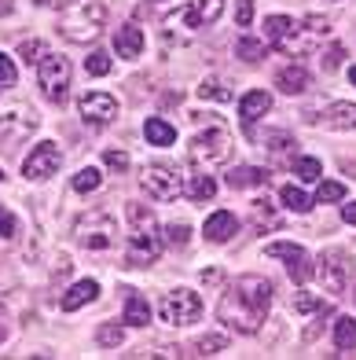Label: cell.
Here are the masks:
<instances>
[{
  "instance_id": "obj_4",
  "label": "cell",
  "mask_w": 356,
  "mask_h": 360,
  "mask_svg": "<svg viewBox=\"0 0 356 360\" xmlns=\"http://www.w3.org/2000/svg\"><path fill=\"white\" fill-rule=\"evenodd\" d=\"M187 158H191V166H195L199 173H213V169H220L224 162L232 158V136L224 133L220 125L202 129V133H199L195 140H191Z\"/></svg>"
},
{
  "instance_id": "obj_27",
  "label": "cell",
  "mask_w": 356,
  "mask_h": 360,
  "mask_svg": "<svg viewBox=\"0 0 356 360\" xmlns=\"http://www.w3.org/2000/svg\"><path fill=\"white\" fill-rule=\"evenodd\" d=\"M279 199H283V206L290 210V214H309V210H312V199H309V195H305L298 184H286V188L279 191Z\"/></svg>"
},
{
  "instance_id": "obj_15",
  "label": "cell",
  "mask_w": 356,
  "mask_h": 360,
  "mask_svg": "<svg viewBox=\"0 0 356 360\" xmlns=\"http://www.w3.org/2000/svg\"><path fill=\"white\" fill-rule=\"evenodd\" d=\"M202 232H206L209 243H228V239L239 232V221H235L232 210H217V214H209V217H206Z\"/></svg>"
},
{
  "instance_id": "obj_35",
  "label": "cell",
  "mask_w": 356,
  "mask_h": 360,
  "mask_svg": "<svg viewBox=\"0 0 356 360\" xmlns=\"http://www.w3.org/2000/svg\"><path fill=\"white\" fill-rule=\"evenodd\" d=\"M187 239H191V228H187L184 221H176V224H169V228H166V243H169V247L184 250V247H187Z\"/></svg>"
},
{
  "instance_id": "obj_14",
  "label": "cell",
  "mask_w": 356,
  "mask_h": 360,
  "mask_svg": "<svg viewBox=\"0 0 356 360\" xmlns=\"http://www.w3.org/2000/svg\"><path fill=\"white\" fill-rule=\"evenodd\" d=\"M224 11V0H187L180 15H173V19H180L187 30H202L209 22H217Z\"/></svg>"
},
{
  "instance_id": "obj_28",
  "label": "cell",
  "mask_w": 356,
  "mask_h": 360,
  "mask_svg": "<svg viewBox=\"0 0 356 360\" xmlns=\"http://www.w3.org/2000/svg\"><path fill=\"white\" fill-rule=\"evenodd\" d=\"M265 52H268V44L257 41V37H239V41H235V56H239L242 63H261Z\"/></svg>"
},
{
  "instance_id": "obj_49",
  "label": "cell",
  "mask_w": 356,
  "mask_h": 360,
  "mask_svg": "<svg viewBox=\"0 0 356 360\" xmlns=\"http://www.w3.org/2000/svg\"><path fill=\"white\" fill-rule=\"evenodd\" d=\"M0 180H4V173H0Z\"/></svg>"
},
{
  "instance_id": "obj_22",
  "label": "cell",
  "mask_w": 356,
  "mask_h": 360,
  "mask_svg": "<svg viewBox=\"0 0 356 360\" xmlns=\"http://www.w3.org/2000/svg\"><path fill=\"white\" fill-rule=\"evenodd\" d=\"M125 323L128 327H147L151 323V305L136 290H125Z\"/></svg>"
},
{
  "instance_id": "obj_45",
  "label": "cell",
  "mask_w": 356,
  "mask_h": 360,
  "mask_svg": "<svg viewBox=\"0 0 356 360\" xmlns=\"http://www.w3.org/2000/svg\"><path fill=\"white\" fill-rule=\"evenodd\" d=\"M15 232H19V221H15V214L0 210V239H11Z\"/></svg>"
},
{
  "instance_id": "obj_31",
  "label": "cell",
  "mask_w": 356,
  "mask_h": 360,
  "mask_svg": "<svg viewBox=\"0 0 356 360\" xmlns=\"http://www.w3.org/2000/svg\"><path fill=\"white\" fill-rule=\"evenodd\" d=\"M290 147H294V140H290L286 133H272L265 151L272 155V162H286V158H290Z\"/></svg>"
},
{
  "instance_id": "obj_7",
  "label": "cell",
  "mask_w": 356,
  "mask_h": 360,
  "mask_svg": "<svg viewBox=\"0 0 356 360\" xmlns=\"http://www.w3.org/2000/svg\"><path fill=\"white\" fill-rule=\"evenodd\" d=\"M37 85L44 92L48 103H67V92H70V63L55 56V52H44L37 63Z\"/></svg>"
},
{
  "instance_id": "obj_32",
  "label": "cell",
  "mask_w": 356,
  "mask_h": 360,
  "mask_svg": "<svg viewBox=\"0 0 356 360\" xmlns=\"http://www.w3.org/2000/svg\"><path fill=\"white\" fill-rule=\"evenodd\" d=\"M121 338H125L121 323H103L100 331H95V342H100L103 349H114V346H121Z\"/></svg>"
},
{
  "instance_id": "obj_29",
  "label": "cell",
  "mask_w": 356,
  "mask_h": 360,
  "mask_svg": "<svg viewBox=\"0 0 356 360\" xmlns=\"http://www.w3.org/2000/svg\"><path fill=\"white\" fill-rule=\"evenodd\" d=\"M199 96H202V100H217V103H228V100H232V89L224 85V81H217V77H206L202 85H199Z\"/></svg>"
},
{
  "instance_id": "obj_38",
  "label": "cell",
  "mask_w": 356,
  "mask_h": 360,
  "mask_svg": "<svg viewBox=\"0 0 356 360\" xmlns=\"http://www.w3.org/2000/svg\"><path fill=\"white\" fill-rule=\"evenodd\" d=\"M294 173H298V180H319L323 166L316 158H294Z\"/></svg>"
},
{
  "instance_id": "obj_25",
  "label": "cell",
  "mask_w": 356,
  "mask_h": 360,
  "mask_svg": "<svg viewBox=\"0 0 356 360\" xmlns=\"http://www.w3.org/2000/svg\"><path fill=\"white\" fill-rule=\"evenodd\" d=\"M290 26H294V19H290V15H268L265 19V44L268 48H279V41L290 34Z\"/></svg>"
},
{
  "instance_id": "obj_3",
  "label": "cell",
  "mask_w": 356,
  "mask_h": 360,
  "mask_svg": "<svg viewBox=\"0 0 356 360\" xmlns=\"http://www.w3.org/2000/svg\"><path fill=\"white\" fill-rule=\"evenodd\" d=\"M107 26V8L100 0H70L59 15V34L74 44H92Z\"/></svg>"
},
{
  "instance_id": "obj_1",
  "label": "cell",
  "mask_w": 356,
  "mask_h": 360,
  "mask_svg": "<svg viewBox=\"0 0 356 360\" xmlns=\"http://www.w3.org/2000/svg\"><path fill=\"white\" fill-rule=\"evenodd\" d=\"M272 280L265 276H239V280L224 290V298L217 305V320L228 327V331L239 335H257L261 323L268 320V309H272Z\"/></svg>"
},
{
  "instance_id": "obj_47",
  "label": "cell",
  "mask_w": 356,
  "mask_h": 360,
  "mask_svg": "<svg viewBox=\"0 0 356 360\" xmlns=\"http://www.w3.org/2000/svg\"><path fill=\"white\" fill-rule=\"evenodd\" d=\"M202 283H220V272H209V269H206V272H202Z\"/></svg>"
},
{
  "instance_id": "obj_24",
  "label": "cell",
  "mask_w": 356,
  "mask_h": 360,
  "mask_svg": "<svg viewBox=\"0 0 356 360\" xmlns=\"http://www.w3.org/2000/svg\"><path fill=\"white\" fill-rule=\"evenodd\" d=\"M143 136L151 140V147H173L176 129H173L166 118H147V125H143Z\"/></svg>"
},
{
  "instance_id": "obj_19",
  "label": "cell",
  "mask_w": 356,
  "mask_h": 360,
  "mask_svg": "<svg viewBox=\"0 0 356 360\" xmlns=\"http://www.w3.org/2000/svg\"><path fill=\"white\" fill-rule=\"evenodd\" d=\"M272 110V96L265 92V89H253V92H246L239 100V118L246 122V125H253L257 118H261V114H268Z\"/></svg>"
},
{
  "instance_id": "obj_42",
  "label": "cell",
  "mask_w": 356,
  "mask_h": 360,
  "mask_svg": "<svg viewBox=\"0 0 356 360\" xmlns=\"http://www.w3.org/2000/svg\"><path fill=\"white\" fill-rule=\"evenodd\" d=\"M342 59H345V48L342 44H331V52L327 56H323V70H338V67H342Z\"/></svg>"
},
{
  "instance_id": "obj_34",
  "label": "cell",
  "mask_w": 356,
  "mask_h": 360,
  "mask_svg": "<svg viewBox=\"0 0 356 360\" xmlns=\"http://www.w3.org/2000/svg\"><path fill=\"white\" fill-rule=\"evenodd\" d=\"M342 199H345V188L338 184V180H319L316 202H342Z\"/></svg>"
},
{
  "instance_id": "obj_13",
  "label": "cell",
  "mask_w": 356,
  "mask_h": 360,
  "mask_svg": "<svg viewBox=\"0 0 356 360\" xmlns=\"http://www.w3.org/2000/svg\"><path fill=\"white\" fill-rule=\"evenodd\" d=\"M268 257H283V261H286V276H290L294 283H305V280L312 276L309 254H305V247H298V243H272Z\"/></svg>"
},
{
  "instance_id": "obj_6",
  "label": "cell",
  "mask_w": 356,
  "mask_h": 360,
  "mask_svg": "<svg viewBox=\"0 0 356 360\" xmlns=\"http://www.w3.org/2000/svg\"><path fill=\"white\" fill-rule=\"evenodd\" d=\"M327 37H331V22L323 19V15H305V19L290 26V34L279 41V52H286V56H309Z\"/></svg>"
},
{
  "instance_id": "obj_30",
  "label": "cell",
  "mask_w": 356,
  "mask_h": 360,
  "mask_svg": "<svg viewBox=\"0 0 356 360\" xmlns=\"http://www.w3.org/2000/svg\"><path fill=\"white\" fill-rule=\"evenodd\" d=\"M100 184H103V173L95 169V166H85V169L74 176V191H77V195H88V191H95Z\"/></svg>"
},
{
  "instance_id": "obj_8",
  "label": "cell",
  "mask_w": 356,
  "mask_h": 360,
  "mask_svg": "<svg viewBox=\"0 0 356 360\" xmlns=\"http://www.w3.org/2000/svg\"><path fill=\"white\" fill-rule=\"evenodd\" d=\"M140 188L147 191L151 199L169 202V199H176V195L184 191V176H180L176 166H169V162H151V166L143 169V176H140Z\"/></svg>"
},
{
  "instance_id": "obj_46",
  "label": "cell",
  "mask_w": 356,
  "mask_h": 360,
  "mask_svg": "<svg viewBox=\"0 0 356 360\" xmlns=\"http://www.w3.org/2000/svg\"><path fill=\"white\" fill-rule=\"evenodd\" d=\"M342 221H345V224H356V202L342 206Z\"/></svg>"
},
{
  "instance_id": "obj_33",
  "label": "cell",
  "mask_w": 356,
  "mask_h": 360,
  "mask_svg": "<svg viewBox=\"0 0 356 360\" xmlns=\"http://www.w3.org/2000/svg\"><path fill=\"white\" fill-rule=\"evenodd\" d=\"M85 70H88V77H107L110 74V56L103 52V48H95V52L85 59Z\"/></svg>"
},
{
  "instance_id": "obj_10",
  "label": "cell",
  "mask_w": 356,
  "mask_h": 360,
  "mask_svg": "<svg viewBox=\"0 0 356 360\" xmlns=\"http://www.w3.org/2000/svg\"><path fill=\"white\" fill-rule=\"evenodd\" d=\"M59 166H62V151H59L52 140H41L34 151L22 158V176L26 180H48Z\"/></svg>"
},
{
  "instance_id": "obj_48",
  "label": "cell",
  "mask_w": 356,
  "mask_h": 360,
  "mask_svg": "<svg viewBox=\"0 0 356 360\" xmlns=\"http://www.w3.org/2000/svg\"><path fill=\"white\" fill-rule=\"evenodd\" d=\"M349 81H352V85H356V67H352V70H349Z\"/></svg>"
},
{
  "instance_id": "obj_36",
  "label": "cell",
  "mask_w": 356,
  "mask_h": 360,
  "mask_svg": "<svg viewBox=\"0 0 356 360\" xmlns=\"http://www.w3.org/2000/svg\"><path fill=\"white\" fill-rule=\"evenodd\" d=\"M253 221L257 228H279V214L268 202H253Z\"/></svg>"
},
{
  "instance_id": "obj_39",
  "label": "cell",
  "mask_w": 356,
  "mask_h": 360,
  "mask_svg": "<svg viewBox=\"0 0 356 360\" xmlns=\"http://www.w3.org/2000/svg\"><path fill=\"white\" fill-rule=\"evenodd\" d=\"M224 346H228V338H224V335H206V338H199V342H195L199 356H213V353H220Z\"/></svg>"
},
{
  "instance_id": "obj_21",
  "label": "cell",
  "mask_w": 356,
  "mask_h": 360,
  "mask_svg": "<svg viewBox=\"0 0 356 360\" xmlns=\"http://www.w3.org/2000/svg\"><path fill=\"white\" fill-rule=\"evenodd\" d=\"M268 184V169H257V166H235L228 173V188L232 191H246V188H261Z\"/></svg>"
},
{
  "instance_id": "obj_41",
  "label": "cell",
  "mask_w": 356,
  "mask_h": 360,
  "mask_svg": "<svg viewBox=\"0 0 356 360\" xmlns=\"http://www.w3.org/2000/svg\"><path fill=\"white\" fill-rule=\"evenodd\" d=\"M19 81V70H15V59L0 52V85H15Z\"/></svg>"
},
{
  "instance_id": "obj_12",
  "label": "cell",
  "mask_w": 356,
  "mask_h": 360,
  "mask_svg": "<svg viewBox=\"0 0 356 360\" xmlns=\"http://www.w3.org/2000/svg\"><path fill=\"white\" fill-rule=\"evenodd\" d=\"M349 276H352V269H349V257L342 250H327L319 257V280L327 283L331 294H345Z\"/></svg>"
},
{
  "instance_id": "obj_23",
  "label": "cell",
  "mask_w": 356,
  "mask_h": 360,
  "mask_svg": "<svg viewBox=\"0 0 356 360\" xmlns=\"http://www.w3.org/2000/svg\"><path fill=\"white\" fill-rule=\"evenodd\" d=\"M184 195L191 202H209L217 195V180L209 173H195V176H184Z\"/></svg>"
},
{
  "instance_id": "obj_40",
  "label": "cell",
  "mask_w": 356,
  "mask_h": 360,
  "mask_svg": "<svg viewBox=\"0 0 356 360\" xmlns=\"http://www.w3.org/2000/svg\"><path fill=\"white\" fill-rule=\"evenodd\" d=\"M19 56H22V63H29V67H34V63H41L37 56H44V44H41V41H22V44H19Z\"/></svg>"
},
{
  "instance_id": "obj_20",
  "label": "cell",
  "mask_w": 356,
  "mask_h": 360,
  "mask_svg": "<svg viewBox=\"0 0 356 360\" xmlns=\"http://www.w3.org/2000/svg\"><path fill=\"white\" fill-rule=\"evenodd\" d=\"M327 129H338V133H345V129H356V103H331L323 110L319 118Z\"/></svg>"
},
{
  "instance_id": "obj_44",
  "label": "cell",
  "mask_w": 356,
  "mask_h": 360,
  "mask_svg": "<svg viewBox=\"0 0 356 360\" xmlns=\"http://www.w3.org/2000/svg\"><path fill=\"white\" fill-rule=\"evenodd\" d=\"M235 22H239L242 30L253 22V0H239V4H235Z\"/></svg>"
},
{
  "instance_id": "obj_37",
  "label": "cell",
  "mask_w": 356,
  "mask_h": 360,
  "mask_svg": "<svg viewBox=\"0 0 356 360\" xmlns=\"http://www.w3.org/2000/svg\"><path fill=\"white\" fill-rule=\"evenodd\" d=\"M294 309L298 313H323V298H316V294H309V290H298L294 294Z\"/></svg>"
},
{
  "instance_id": "obj_18",
  "label": "cell",
  "mask_w": 356,
  "mask_h": 360,
  "mask_svg": "<svg viewBox=\"0 0 356 360\" xmlns=\"http://www.w3.org/2000/svg\"><path fill=\"white\" fill-rule=\"evenodd\" d=\"M114 52L121 59H140V52H143V30L133 26V22L114 30Z\"/></svg>"
},
{
  "instance_id": "obj_5",
  "label": "cell",
  "mask_w": 356,
  "mask_h": 360,
  "mask_svg": "<svg viewBox=\"0 0 356 360\" xmlns=\"http://www.w3.org/2000/svg\"><path fill=\"white\" fill-rule=\"evenodd\" d=\"M74 239L77 247L85 250H110L118 243V221L107 214V210H92V214H81L74 224Z\"/></svg>"
},
{
  "instance_id": "obj_43",
  "label": "cell",
  "mask_w": 356,
  "mask_h": 360,
  "mask_svg": "<svg viewBox=\"0 0 356 360\" xmlns=\"http://www.w3.org/2000/svg\"><path fill=\"white\" fill-rule=\"evenodd\" d=\"M103 162H107V166L114 169V173H125V169H128V155H125V151H114V147H110V151L103 155Z\"/></svg>"
},
{
  "instance_id": "obj_26",
  "label": "cell",
  "mask_w": 356,
  "mask_h": 360,
  "mask_svg": "<svg viewBox=\"0 0 356 360\" xmlns=\"http://www.w3.org/2000/svg\"><path fill=\"white\" fill-rule=\"evenodd\" d=\"M334 349H342V353L356 349V320L352 316H338V323H334Z\"/></svg>"
},
{
  "instance_id": "obj_17",
  "label": "cell",
  "mask_w": 356,
  "mask_h": 360,
  "mask_svg": "<svg viewBox=\"0 0 356 360\" xmlns=\"http://www.w3.org/2000/svg\"><path fill=\"white\" fill-rule=\"evenodd\" d=\"M95 298H100V283L95 280H77L67 294H62V313H77V309H85Z\"/></svg>"
},
{
  "instance_id": "obj_11",
  "label": "cell",
  "mask_w": 356,
  "mask_h": 360,
  "mask_svg": "<svg viewBox=\"0 0 356 360\" xmlns=\"http://www.w3.org/2000/svg\"><path fill=\"white\" fill-rule=\"evenodd\" d=\"M77 110H81V118H85V125L103 129L118 118V100L110 92H85L77 100Z\"/></svg>"
},
{
  "instance_id": "obj_16",
  "label": "cell",
  "mask_w": 356,
  "mask_h": 360,
  "mask_svg": "<svg viewBox=\"0 0 356 360\" xmlns=\"http://www.w3.org/2000/svg\"><path fill=\"white\" fill-rule=\"evenodd\" d=\"M309 85H312V77H309L305 67H298V63H286V67H279V74H276V89L286 92V96L309 92Z\"/></svg>"
},
{
  "instance_id": "obj_9",
  "label": "cell",
  "mask_w": 356,
  "mask_h": 360,
  "mask_svg": "<svg viewBox=\"0 0 356 360\" xmlns=\"http://www.w3.org/2000/svg\"><path fill=\"white\" fill-rule=\"evenodd\" d=\"M161 316H166V323H173V327H187V323H195L202 316V298L187 287H176L161 298Z\"/></svg>"
},
{
  "instance_id": "obj_2",
  "label": "cell",
  "mask_w": 356,
  "mask_h": 360,
  "mask_svg": "<svg viewBox=\"0 0 356 360\" xmlns=\"http://www.w3.org/2000/svg\"><path fill=\"white\" fill-rule=\"evenodd\" d=\"M166 236L158 232V221L147 206L128 202V239H125V261L133 269H147L161 257Z\"/></svg>"
}]
</instances>
